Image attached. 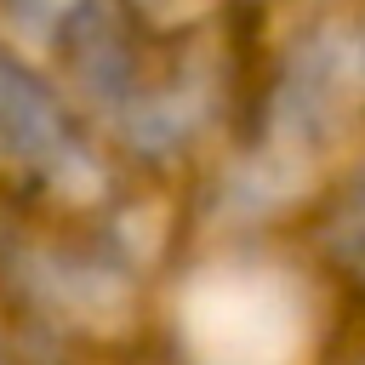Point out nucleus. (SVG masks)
Instances as JSON below:
<instances>
[{
    "label": "nucleus",
    "mask_w": 365,
    "mask_h": 365,
    "mask_svg": "<svg viewBox=\"0 0 365 365\" xmlns=\"http://www.w3.org/2000/svg\"><path fill=\"white\" fill-rule=\"evenodd\" d=\"M342 325V302L279 240H177L160 279L148 336L177 365H319Z\"/></svg>",
    "instance_id": "1"
},
{
    "label": "nucleus",
    "mask_w": 365,
    "mask_h": 365,
    "mask_svg": "<svg viewBox=\"0 0 365 365\" xmlns=\"http://www.w3.org/2000/svg\"><path fill=\"white\" fill-rule=\"evenodd\" d=\"M137 188L103 143L68 80L0 34V194L23 205L86 211Z\"/></svg>",
    "instance_id": "2"
},
{
    "label": "nucleus",
    "mask_w": 365,
    "mask_h": 365,
    "mask_svg": "<svg viewBox=\"0 0 365 365\" xmlns=\"http://www.w3.org/2000/svg\"><path fill=\"white\" fill-rule=\"evenodd\" d=\"M297 245L319 268L342 314H365V143L331 165V177L297 222Z\"/></svg>",
    "instance_id": "3"
},
{
    "label": "nucleus",
    "mask_w": 365,
    "mask_h": 365,
    "mask_svg": "<svg viewBox=\"0 0 365 365\" xmlns=\"http://www.w3.org/2000/svg\"><path fill=\"white\" fill-rule=\"evenodd\" d=\"M319 365H365V314H342V325L325 342Z\"/></svg>",
    "instance_id": "4"
},
{
    "label": "nucleus",
    "mask_w": 365,
    "mask_h": 365,
    "mask_svg": "<svg viewBox=\"0 0 365 365\" xmlns=\"http://www.w3.org/2000/svg\"><path fill=\"white\" fill-rule=\"evenodd\" d=\"M0 365H29V354H23V342H17V331H11L6 314H0Z\"/></svg>",
    "instance_id": "5"
}]
</instances>
